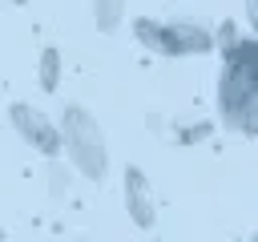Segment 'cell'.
Masks as SVG:
<instances>
[{
	"label": "cell",
	"instance_id": "cell-1",
	"mask_svg": "<svg viewBox=\"0 0 258 242\" xmlns=\"http://www.w3.org/2000/svg\"><path fill=\"white\" fill-rule=\"evenodd\" d=\"M218 109L230 129H238L246 137L258 133V44H254V36H242L234 48L222 52Z\"/></svg>",
	"mask_w": 258,
	"mask_h": 242
},
{
	"label": "cell",
	"instance_id": "cell-2",
	"mask_svg": "<svg viewBox=\"0 0 258 242\" xmlns=\"http://www.w3.org/2000/svg\"><path fill=\"white\" fill-rule=\"evenodd\" d=\"M56 137L69 153V161L77 165V173H85L89 182H101L109 173V145H105V129L101 121L85 109V105H64L60 121H56Z\"/></svg>",
	"mask_w": 258,
	"mask_h": 242
},
{
	"label": "cell",
	"instance_id": "cell-3",
	"mask_svg": "<svg viewBox=\"0 0 258 242\" xmlns=\"http://www.w3.org/2000/svg\"><path fill=\"white\" fill-rule=\"evenodd\" d=\"M133 36L157 52V56H202L214 48V32L198 20H153V16H137L133 20Z\"/></svg>",
	"mask_w": 258,
	"mask_h": 242
},
{
	"label": "cell",
	"instance_id": "cell-4",
	"mask_svg": "<svg viewBox=\"0 0 258 242\" xmlns=\"http://www.w3.org/2000/svg\"><path fill=\"white\" fill-rule=\"evenodd\" d=\"M12 125H16V133H20V141L24 145H32L36 153H44V157H56L60 153V137H56V125L36 109V105H28V101H16L12 105Z\"/></svg>",
	"mask_w": 258,
	"mask_h": 242
},
{
	"label": "cell",
	"instance_id": "cell-5",
	"mask_svg": "<svg viewBox=\"0 0 258 242\" xmlns=\"http://www.w3.org/2000/svg\"><path fill=\"white\" fill-rule=\"evenodd\" d=\"M125 210H129V218H133L141 230L157 226V198H153L149 177H145L137 165L125 169Z\"/></svg>",
	"mask_w": 258,
	"mask_h": 242
},
{
	"label": "cell",
	"instance_id": "cell-6",
	"mask_svg": "<svg viewBox=\"0 0 258 242\" xmlns=\"http://www.w3.org/2000/svg\"><path fill=\"white\" fill-rule=\"evenodd\" d=\"M93 20L101 32H117L125 20V0H93Z\"/></svg>",
	"mask_w": 258,
	"mask_h": 242
},
{
	"label": "cell",
	"instance_id": "cell-7",
	"mask_svg": "<svg viewBox=\"0 0 258 242\" xmlns=\"http://www.w3.org/2000/svg\"><path fill=\"white\" fill-rule=\"evenodd\" d=\"M60 85V52L56 48H44L40 52V89L44 93H56Z\"/></svg>",
	"mask_w": 258,
	"mask_h": 242
},
{
	"label": "cell",
	"instance_id": "cell-8",
	"mask_svg": "<svg viewBox=\"0 0 258 242\" xmlns=\"http://www.w3.org/2000/svg\"><path fill=\"white\" fill-rule=\"evenodd\" d=\"M238 40H242V36H238V28H234V24H230V20H226V24H222V28H218V44H222V52H226V48H234V44H238Z\"/></svg>",
	"mask_w": 258,
	"mask_h": 242
},
{
	"label": "cell",
	"instance_id": "cell-9",
	"mask_svg": "<svg viewBox=\"0 0 258 242\" xmlns=\"http://www.w3.org/2000/svg\"><path fill=\"white\" fill-rule=\"evenodd\" d=\"M246 20L250 28H258V0H246Z\"/></svg>",
	"mask_w": 258,
	"mask_h": 242
},
{
	"label": "cell",
	"instance_id": "cell-10",
	"mask_svg": "<svg viewBox=\"0 0 258 242\" xmlns=\"http://www.w3.org/2000/svg\"><path fill=\"white\" fill-rule=\"evenodd\" d=\"M12 4H28V0H12Z\"/></svg>",
	"mask_w": 258,
	"mask_h": 242
}]
</instances>
